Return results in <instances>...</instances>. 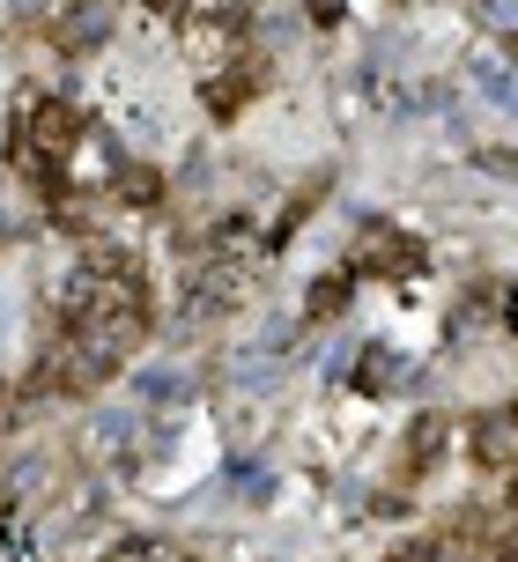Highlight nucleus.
<instances>
[{"label":"nucleus","mask_w":518,"mask_h":562,"mask_svg":"<svg viewBox=\"0 0 518 562\" xmlns=\"http://www.w3.org/2000/svg\"><path fill=\"white\" fill-rule=\"evenodd\" d=\"M23 148H37V156H45V164H67V156H75V148H82V112H75V104H67V97H37V104H30V119H23Z\"/></svg>","instance_id":"f257e3e1"},{"label":"nucleus","mask_w":518,"mask_h":562,"mask_svg":"<svg viewBox=\"0 0 518 562\" xmlns=\"http://www.w3.org/2000/svg\"><path fill=\"white\" fill-rule=\"evenodd\" d=\"M415 259H423V252H415L407 237H393V229H371V237L356 245V267H378V274H407Z\"/></svg>","instance_id":"f03ea898"},{"label":"nucleus","mask_w":518,"mask_h":562,"mask_svg":"<svg viewBox=\"0 0 518 562\" xmlns=\"http://www.w3.org/2000/svg\"><path fill=\"white\" fill-rule=\"evenodd\" d=\"M112 200H119V207H156V200H164V178H156L148 164H126L112 178Z\"/></svg>","instance_id":"7ed1b4c3"}]
</instances>
